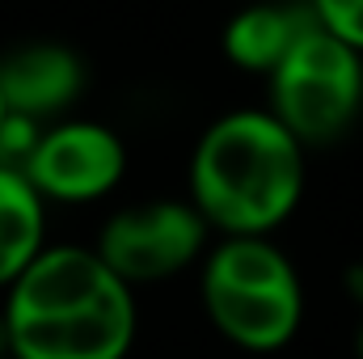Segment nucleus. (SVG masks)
Returning <instances> with one entry per match:
<instances>
[{
    "instance_id": "obj_10",
    "label": "nucleus",
    "mask_w": 363,
    "mask_h": 359,
    "mask_svg": "<svg viewBox=\"0 0 363 359\" xmlns=\"http://www.w3.org/2000/svg\"><path fill=\"white\" fill-rule=\"evenodd\" d=\"M313 21L363 55V0H313Z\"/></svg>"
},
{
    "instance_id": "obj_11",
    "label": "nucleus",
    "mask_w": 363,
    "mask_h": 359,
    "mask_svg": "<svg viewBox=\"0 0 363 359\" xmlns=\"http://www.w3.org/2000/svg\"><path fill=\"white\" fill-rule=\"evenodd\" d=\"M4 114H9V110H4V101H0V123H4Z\"/></svg>"
},
{
    "instance_id": "obj_8",
    "label": "nucleus",
    "mask_w": 363,
    "mask_h": 359,
    "mask_svg": "<svg viewBox=\"0 0 363 359\" xmlns=\"http://www.w3.org/2000/svg\"><path fill=\"white\" fill-rule=\"evenodd\" d=\"M43 233L47 216L38 190L26 182V174L0 165V287H13L17 275L47 250Z\"/></svg>"
},
{
    "instance_id": "obj_12",
    "label": "nucleus",
    "mask_w": 363,
    "mask_h": 359,
    "mask_svg": "<svg viewBox=\"0 0 363 359\" xmlns=\"http://www.w3.org/2000/svg\"><path fill=\"white\" fill-rule=\"evenodd\" d=\"M359 359H363V330H359Z\"/></svg>"
},
{
    "instance_id": "obj_3",
    "label": "nucleus",
    "mask_w": 363,
    "mask_h": 359,
    "mask_svg": "<svg viewBox=\"0 0 363 359\" xmlns=\"http://www.w3.org/2000/svg\"><path fill=\"white\" fill-rule=\"evenodd\" d=\"M216 330L245 351H279L300 326V279L267 237H228L203 267Z\"/></svg>"
},
{
    "instance_id": "obj_2",
    "label": "nucleus",
    "mask_w": 363,
    "mask_h": 359,
    "mask_svg": "<svg viewBox=\"0 0 363 359\" xmlns=\"http://www.w3.org/2000/svg\"><path fill=\"white\" fill-rule=\"evenodd\" d=\"M304 190V148L271 110L216 118L190 161V203L228 237H267Z\"/></svg>"
},
{
    "instance_id": "obj_13",
    "label": "nucleus",
    "mask_w": 363,
    "mask_h": 359,
    "mask_svg": "<svg viewBox=\"0 0 363 359\" xmlns=\"http://www.w3.org/2000/svg\"><path fill=\"white\" fill-rule=\"evenodd\" d=\"M0 359H13V355H0Z\"/></svg>"
},
{
    "instance_id": "obj_7",
    "label": "nucleus",
    "mask_w": 363,
    "mask_h": 359,
    "mask_svg": "<svg viewBox=\"0 0 363 359\" xmlns=\"http://www.w3.org/2000/svg\"><path fill=\"white\" fill-rule=\"evenodd\" d=\"M85 85V68L68 47L55 43H34L17 47L0 60V101L17 118H47L60 114Z\"/></svg>"
},
{
    "instance_id": "obj_6",
    "label": "nucleus",
    "mask_w": 363,
    "mask_h": 359,
    "mask_svg": "<svg viewBox=\"0 0 363 359\" xmlns=\"http://www.w3.org/2000/svg\"><path fill=\"white\" fill-rule=\"evenodd\" d=\"M127 170V153L118 136L101 123H60L38 136L30 161L21 165L26 182L38 199L60 203H89L114 190Z\"/></svg>"
},
{
    "instance_id": "obj_4",
    "label": "nucleus",
    "mask_w": 363,
    "mask_h": 359,
    "mask_svg": "<svg viewBox=\"0 0 363 359\" xmlns=\"http://www.w3.org/2000/svg\"><path fill=\"white\" fill-rule=\"evenodd\" d=\"M363 106V55L321 30L308 13L300 38L271 72V114L291 140L325 144L351 127Z\"/></svg>"
},
{
    "instance_id": "obj_1",
    "label": "nucleus",
    "mask_w": 363,
    "mask_h": 359,
    "mask_svg": "<svg viewBox=\"0 0 363 359\" xmlns=\"http://www.w3.org/2000/svg\"><path fill=\"white\" fill-rule=\"evenodd\" d=\"M135 338L131 287L81 245H47L4 304L13 359H123Z\"/></svg>"
},
{
    "instance_id": "obj_5",
    "label": "nucleus",
    "mask_w": 363,
    "mask_h": 359,
    "mask_svg": "<svg viewBox=\"0 0 363 359\" xmlns=\"http://www.w3.org/2000/svg\"><path fill=\"white\" fill-rule=\"evenodd\" d=\"M207 224L194 203H140L131 211H118L101 228L93 250L127 287H135L186 270L199 258Z\"/></svg>"
},
{
    "instance_id": "obj_9",
    "label": "nucleus",
    "mask_w": 363,
    "mask_h": 359,
    "mask_svg": "<svg viewBox=\"0 0 363 359\" xmlns=\"http://www.w3.org/2000/svg\"><path fill=\"white\" fill-rule=\"evenodd\" d=\"M308 13H291V9H274V4H254L245 13H237L224 30V51L237 68L245 72H267L283 64V55L291 51V43L300 38Z\"/></svg>"
}]
</instances>
